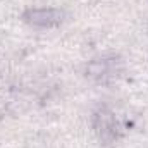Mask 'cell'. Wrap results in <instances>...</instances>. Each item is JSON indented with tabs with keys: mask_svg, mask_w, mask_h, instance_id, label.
Here are the masks:
<instances>
[{
	"mask_svg": "<svg viewBox=\"0 0 148 148\" xmlns=\"http://www.w3.org/2000/svg\"><path fill=\"white\" fill-rule=\"evenodd\" d=\"M28 21L38 24V26H50L53 23H57L60 19V14L53 9H36V10H29L26 14Z\"/></svg>",
	"mask_w": 148,
	"mask_h": 148,
	"instance_id": "6da1fadb",
	"label": "cell"
},
{
	"mask_svg": "<svg viewBox=\"0 0 148 148\" xmlns=\"http://www.w3.org/2000/svg\"><path fill=\"white\" fill-rule=\"evenodd\" d=\"M105 71H107L105 62H93V64L88 66V73H90V76H100V74H103Z\"/></svg>",
	"mask_w": 148,
	"mask_h": 148,
	"instance_id": "7a4b0ae2",
	"label": "cell"
}]
</instances>
